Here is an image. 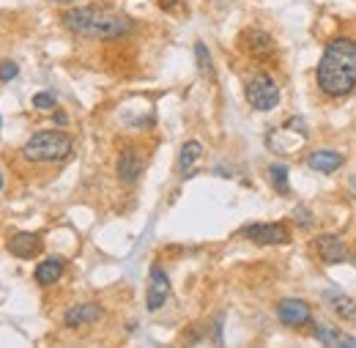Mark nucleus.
<instances>
[{"label":"nucleus","instance_id":"nucleus-1","mask_svg":"<svg viewBox=\"0 0 356 348\" xmlns=\"http://www.w3.org/2000/svg\"><path fill=\"white\" fill-rule=\"evenodd\" d=\"M318 88L332 96H348L356 88V41L348 36H337L326 44L321 60H318Z\"/></svg>","mask_w":356,"mask_h":348},{"label":"nucleus","instance_id":"nucleus-2","mask_svg":"<svg viewBox=\"0 0 356 348\" xmlns=\"http://www.w3.org/2000/svg\"><path fill=\"white\" fill-rule=\"evenodd\" d=\"M60 22L71 33H80V36H88V38H118V36H126L135 25L126 14L113 11V8H102V5L69 8V11H63Z\"/></svg>","mask_w":356,"mask_h":348},{"label":"nucleus","instance_id":"nucleus-3","mask_svg":"<svg viewBox=\"0 0 356 348\" xmlns=\"http://www.w3.org/2000/svg\"><path fill=\"white\" fill-rule=\"evenodd\" d=\"M71 148H74V143L66 132L47 129V132H36L22 146V156L27 162H60L71 154Z\"/></svg>","mask_w":356,"mask_h":348},{"label":"nucleus","instance_id":"nucleus-4","mask_svg":"<svg viewBox=\"0 0 356 348\" xmlns=\"http://www.w3.org/2000/svg\"><path fill=\"white\" fill-rule=\"evenodd\" d=\"M247 102H249V107H255L260 113L274 110L280 104V88H277V82L271 77H266V74L249 77V82H247Z\"/></svg>","mask_w":356,"mask_h":348},{"label":"nucleus","instance_id":"nucleus-5","mask_svg":"<svg viewBox=\"0 0 356 348\" xmlns=\"http://www.w3.org/2000/svg\"><path fill=\"white\" fill-rule=\"evenodd\" d=\"M244 239L255 242L258 247H274V244H288L291 242V233L285 225L280 222H255V225H247L241 231Z\"/></svg>","mask_w":356,"mask_h":348},{"label":"nucleus","instance_id":"nucleus-6","mask_svg":"<svg viewBox=\"0 0 356 348\" xmlns=\"http://www.w3.org/2000/svg\"><path fill=\"white\" fill-rule=\"evenodd\" d=\"M277 318L291 329H302V327H307L313 321V310L302 299H282L277 305Z\"/></svg>","mask_w":356,"mask_h":348},{"label":"nucleus","instance_id":"nucleus-7","mask_svg":"<svg viewBox=\"0 0 356 348\" xmlns=\"http://www.w3.org/2000/svg\"><path fill=\"white\" fill-rule=\"evenodd\" d=\"M241 49L247 55H252V58H269L277 49V44L263 27H247L241 33Z\"/></svg>","mask_w":356,"mask_h":348},{"label":"nucleus","instance_id":"nucleus-8","mask_svg":"<svg viewBox=\"0 0 356 348\" xmlns=\"http://www.w3.org/2000/svg\"><path fill=\"white\" fill-rule=\"evenodd\" d=\"M170 297V280L168 275L162 272V266H151V275H148V294H146V308L151 313H157Z\"/></svg>","mask_w":356,"mask_h":348},{"label":"nucleus","instance_id":"nucleus-9","mask_svg":"<svg viewBox=\"0 0 356 348\" xmlns=\"http://www.w3.org/2000/svg\"><path fill=\"white\" fill-rule=\"evenodd\" d=\"M115 173H118V181L124 184H137L140 176H143V156L137 148H124L118 154V165H115Z\"/></svg>","mask_w":356,"mask_h":348},{"label":"nucleus","instance_id":"nucleus-10","mask_svg":"<svg viewBox=\"0 0 356 348\" xmlns=\"http://www.w3.org/2000/svg\"><path fill=\"white\" fill-rule=\"evenodd\" d=\"M315 250L321 255L324 264H343L348 258V250H346V242L335 233H324L315 239Z\"/></svg>","mask_w":356,"mask_h":348},{"label":"nucleus","instance_id":"nucleus-11","mask_svg":"<svg viewBox=\"0 0 356 348\" xmlns=\"http://www.w3.org/2000/svg\"><path fill=\"white\" fill-rule=\"evenodd\" d=\"M102 318V308L93 305V302H82V305H74L63 313V324L69 329H80V327H88V324H96Z\"/></svg>","mask_w":356,"mask_h":348},{"label":"nucleus","instance_id":"nucleus-12","mask_svg":"<svg viewBox=\"0 0 356 348\" xmlns=\"http://www.w3.org/2000/svg\"><path fill=\"white\" fill-rule=\"evenodd\" d=\"M41 236L38 233H27V231H19L8 239V253L16 255V258H36L41 253Z\"/></svg>","mask_w":356,"mask_h":348},{"label":"nucleus","instance_id":"nucleus-13","mask_svg":"<svg viewBox=\"0 0 356 348\" xmlns=\"http://www.w3.org/2000/svg\"><path fill=\"white\" fill-rule=\"evenodd\" d=\"M63 272H66V261H63V258H47V261H41V264L36 266L33 277H36V283H38L41 288H49V286H55V283L63 277Z\"/></svg>","mask_w":356,"mask_h":348},{"label":"nucleus","instance_id":"nucleus-14","mask_svg":"<svg viewBox=\"0 0 356 348\" xmlns=\"http://www.w3.org/2000/svg\"><path fill=\"white\" fill-rule=\"evenodd\" d=\"M307 165H310L313 170H318V173H335V170H340V165H343V154H337V151H332V148H321V151H313V154L307 156Z\"/></svg>","mask_w":356,"mask_h":348},{"label":"nucleus","instance_id":"nucleus-15","mask_svg":"<svg viewBox=\"0 0 356 348\" xmlns=\"http://www.w3.org/2000/svg\"><path fill=\"white\" fill-rule=\"evenodd\" d=\"M324 299H326V305H329L340 318H346V321H356V302L351 299V297H346L343 291L329 288V291L324 294Z\"/></svg>","mask_w":356,"mask_h":348},{"label":"nucleus","instance_id":"nucleus-16","mask_svg":"<svg viewBox=\"0 0 356 348\" xmlns=\"http://www.w3.org/2000/svg\"><path fill=\"white\" fill-rule=\"evenodd\" d=\"M315 340H318V343H324V346H335V348H340V346L356 348L354 338H346L340 329H335V327H326V324H321V327L315 329Z\"/></svg>","mask_w":356,"mask_h":348},{"label":"nucleus","instance_id":"nucleus-17","mask_svg":"<svg viewBox=\"0 0 356 348\" xmlns=\"http://www.w3.org/2000/svg\"><path fill=\"white\" fill-rule=\"evenodd\" d=\"M200 159H203V146H200L197 140H189V143H183V146H181V154H178V170H181V173H189Z\"/></svg>","mask_w":356,"mask_h":348},{"label":"nucleus","instance_id":"nucleus-18","mask_svg":"<svg viewBox=\"0 0 356 348\" xmlns=\"http://www.w3.org/2000/svg\"><path fill=\"white\" fill-rule=\"evenodd\" d=\"M194 60H197V71L205 77V80H214V63H211V52L203 41L194 44Z\"/></svg>","mask_w":356,"mask_h":348},{"label":"nucleus","instance_id":"nucleus-19","mask_svg":"<svg viewBox=\"0 0 356 348\" xmlns=\"http://www.w3.org/2000/svg\"><path fill=\"white\" fill-rule=\"evenodd\" d=\"M269 176H271V184H274V189L280 195H288L291 192V187H288V167L285 165H271L269 167Z\"/></svg>","mask_w":356,"mask_h":348},{"label":"nucleus","instance_id":"nucleus-20","mask_svg":"<svg viewBox=\"0 0 356 348\" xmlns=\"http://www.w3.org/2000/svg\"><path fill=\"white\" fill-rule=\"evenodd\" d=\"M55 104H58V99H55V93H49V91H41V93L33 96V107H36V110H52Z\"/></svg>","mask_w":356,"mask_h":348},{"label":"nucleus","instance_id":"nucleus-21","mask_svg":"<svg viewBox=\"0 0 356 348\" xmlns=\"http://www.w3.org/2000/svg\"><path fill=\"white\" fill-rule=\"evenodd\" d=\"M16 74H19V66H16L14 60H0V80H3V82L14 80Z\"/></svg>","mask_w":356,"mask_h":348},{"label":"nucleus","instance_id":"nucleus-22","mask_svg":"<svg viewBox=\"0 0 356 348\" xmlns=\"http://www.w3.org/2000/svg\"><path fill=\"white\" fill-rule=\"evenodd\" d=\"M183 5V0H159V8H165V11H178Z\"/></svg>","mask_w":356,"mask_h":348},{"label":"nucleus","instance_id":"nucleus-23","mask_svg":"<svg viewBox=\"0 0 356 348\" xmlns=\"http://www.w3.org/2000/svg\"><path fill=\"white\" fill-rule=\"evenodd\" d=\"M52 121H55L58 126H66V124H69V118H66V113H60V110H58V113L52 115Z\"/></svg>","mask_w":356,"mask_h":348},{"label":"nucleus","instance_id":"nucleus-24","mask_svg":"<svg viewBox=\"0 0 356 348\" xmlns=\"http://www.w3.org/2000/svg\"><path fill=\"white\" fill-rule=\"evenodd\" d=\"M52 3H58V5H66V3H74V0H52Z\"/></svg>","mask_w":356,"mask_h":348},{"label":"nucleus","instance_id":"nucleus-25","mask_svg":"<svg viewBox=\"0 0 356 348\" xmlns=\"http://www.w3.org/2000/svg\"><path fill=\"white\" fill-rule=\"evenodd\" d=\"M351 187H354V192H356V178H351Z\"/></svg>","mask_w":356,"mask_h":348},{"label":"nucleus","instance_id":"nucleus-26","mask_svg":"<svg viewBox=\"0 0 356 348\" xmlns=\"http://www.w3.org/2000/svg\"><path fill=\"white\" fill-rule=\"evenodd\" d=\"M0 189H3V173H0Z\"/></svg>","mask_w":356,"mask_h":348}]
</instances>
